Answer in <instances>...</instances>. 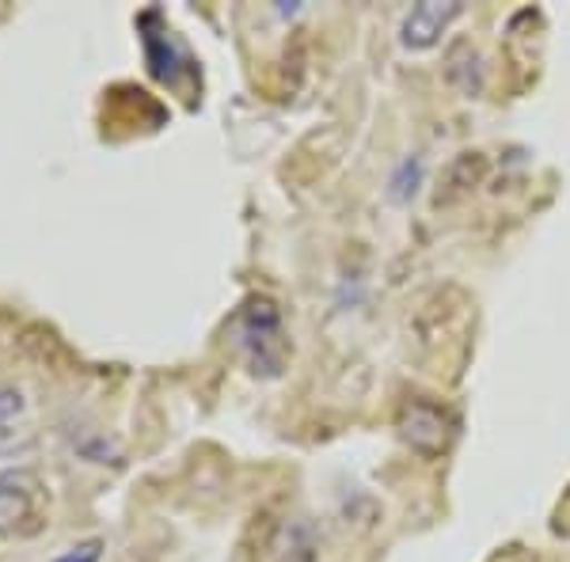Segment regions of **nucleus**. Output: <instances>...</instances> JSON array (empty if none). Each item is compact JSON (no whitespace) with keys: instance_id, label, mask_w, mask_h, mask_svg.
<instances>
[{"instance_id":"39448f33","label":"nucleus","mask_w":570,"mask_h":562,"mask_svg":"<svg viewBox=\"0 0 570 562\" xmlns=\"http://www.w3.org/2000/svg\"><path fill=\"white\" fill-rule=\"evenodd\" d=\"M487 175V156L483 152H461L453 164L445 168V179H441V190H438V206H453L461 201L464 195H472L475 187L483 183Z\"/></svg>"},{"instance_id":"1a4fd4ad","label":"nucleus","mask_w":570,"mask_h":562,"mask_svg":"<svg viewBox=\"0 0 570 562\" xmlns=\"http://www.w3.org/2000/svg\"><path fill=\"white\" fill-rule=\"evenodd\" d=\"M12 411H20V400H16V395H0V433H4V422Z\"/></svg>"},{"instance_id":"20e7f679","label":"nucleus","mask_w":570,"mask_h":562,"mask_svg":"<svg viewBox=\"0 0 570 562\" xmlns=\"http://www.w3.org/2000/svg\"><path fill=\"white\" fill-rule=\"evenodd\" d=\"M141 39H145V61H149V72L156 80H164V85H179L183 72H195V61H190V53L183 50L176 42V34L164 27V31H149V27L141 23Z\"/></svg>"},{"instance_id":"423d86ee","label":"nucleus","mask_w":570,"mask_h":562,"mask_svg":"<svg viewBox=\"0 0 570 562\" xmlns=\"http://www.w3.org/2000/svg\"><path fill=\"white\" fill-rule=\"evenodd\" d=\"M35 497V479L23 472H4L0 475V536L12 532L16 524L27 521Z\"/></svg>"},{"instance_id":"6e6552de","label":"nucleus","mask_w":570,"mask_h":562,"mask_svg":"<svg viewBox=\"0 0 570 562\" xmlns=\"http://www.w3.org/2000/svg\"><path fill=\"white\" fill-rule=\"evenodd\" d=\"M99 555H104V540H88V543L69 548L66 555H58L53 562H99Z\"/></svg>"},{"instance_id":"7ed1b4c3","label":"nucleus","mask_w":570,"mask_h":562,"mask_svg":"<svg viewBox=\"0 0 570 562\" xmlns=\"http://www.w3.org/2000/svg\"><path fill=\"white\" fill-rule=\"evenodd\" d=\"M461 12L464 8L456 4V0H422V4H415L403 16L400 42L407 46V50H430V46L441 42V34L449 31V23Z\"/></svg>"},{"instance_id":"f03ea898","label":"nucleus","mask_w":570,"mask_h":562,"mask_svg":"<svg viewBox=\"0 0 570 562\" xmlns=\"http://www.w3.org/2000/svg\"><path fill=\"white\" fill-rule=\"evenodd\" d=\"M395 433L422 456H441L453 441V414L430 400H407L395 414Z\"/></svg>"},{"instance_id":"f257e3e1","label":"nucleus","mask_w":570,"mask_h":562,"mask_svg":"<svg viewBox=\"0 0 570 562\" xmlns=\"http://www.w3.org/2000/svg\"><path fill=\"white\" fill-rule=\"evenodd\" d=\"M240 343L252 357L255 373L274 376L285 362V343H282V316L278 304L266 297H252L240 312Z\"/></svg>"},{"instance_id":"0eeeda50","label":"nucleus","mask_w":570,"mask_h":562,"mask_svg":"<svg viewBox=\"0 0 570 562\" xmlns=\"http://www.w3.org/2000/svg\"><path fill=\"white\" fill-rule=\"evenodd\" d=\"M419 183H422V160H403L400 171L392 175V190L389 195L395 201H411L419 195Z\"/></svg>"}]
</instances>
